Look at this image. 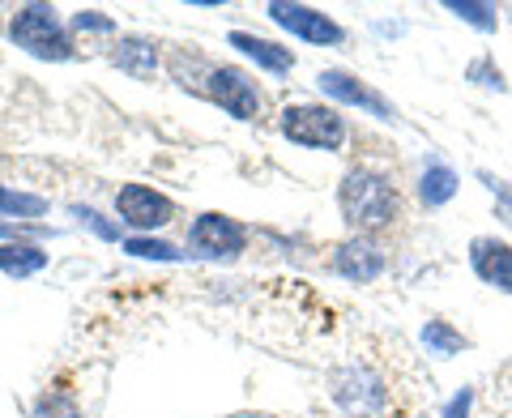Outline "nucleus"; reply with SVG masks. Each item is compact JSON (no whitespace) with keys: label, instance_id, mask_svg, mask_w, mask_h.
Segmentation results:
<instances>
[{"label":"nucleus","instance_id":"obj_28","mask_svg":"<svg viewBox=\"0 0 512 418\" xmlns=\"http://www.w3.org/2000/svg\"><path fill=\"white\" fill-rule=\"evenodd\" d=\"M410 418H431V414H410Z\"/></svg>","mask_w":512,"mask_h":418},{"label":"nucleus","instance_id":"obj_17","mask_svg":"<svg viewBox=\"0 0 512 418\" xmlns=\"http://www.w3.org/2000/svg\"><path fill=\"white\" fill-rule=\"evenodd\" d=\"M444 9L457 22L474 26L478 35H495L500 30V5H491V0H444Z\"/></svg>","mask_w":512,"mask_h":418},{"label":"nucleus","instance_id":"obj_10","mask_svg":"<svg viewBox=\"0 0 512 418\" xmlns=\"http://www.w3.org/2000/svg\"><path fill=\"white\" fill-rule=\"evenodd\" d=\"M116 218L133 231H158V227H167V222H175V201L150 184H120L116 188Z\"/></svg>","mask_w":512,"mask_h":418},{"label":"nucleus","instance_id":"obj_20","mask_svg":"<svg viewBox=\"0 0 512 418\" xmlns=\"http://www.w3.org/2000/svg\"><path fill=\"white\" fill-rule=\"evenodd\" d=\"M466 82H470V86H478V90L508 94V77H504V69H500V64H495V56H491V52L474 56V60L466 64Z\"/></svg>","mask_w":512,"mask_h":418},{"label":"nucleus","instance_id":"obj_26","mask_svg":"<svg viewBox=\"0 0 512 418\" xmlns=\"http://www.w3.org/2000/svg\"><path fill=\"white\" fill-rule=\"evenodd\" d=\"M376 30H380V35H406V22H376Z\"/></svg>","mask_w":512,"mask_h":418},{"label":"nucleus","instance_id":"obj_7","mask_svg":"<svg viewBox=\"0 0 512 418\" xmlns=\"http://www.w3.org/2000/svg\"><path fill=\"white\" fill-rule=\"evenodd\" d=\"M205 94L235 120H261L265 111V90L239 64H210L205 69Z\"/></svg>","mask_w":512,"mask_h":418},{"label":"nucleus","instance_id":"obj_12","mask_svg":"<svg viewBox=\"0 0 512 418\" xmlns=\"http://www.w3.org/2000/svg\"><path fill=\"white\" fill-rule=\"evenodd\" d=\"M414 192H419L423 209H444L461 192V175L444 154H427L419 167V180H414Z\"/></svg>","mask_w":512,"mask_h":418},{"label":"nucleus","instance_id":"obj_8","mask_svg":"<svg viewBox=\"0 0 512 418\" xmlns=\"http://www.w3.org/2000/svg\"><path fill=\"white\" fill-rule=\"evenodd\" d=\"M269 22L282 26L291 39L299 43H312V47H342L350 35L342 22H333L325 9L316 5H286V0H274V5H265Z\"/></svg>","mask_w":512,"mask_h":418},{"label":"nucleus","instance_id":"obj_22","mask_svg":"<svg viewBox=\"0 0 512 418\" xmlns=\"http://www.w3.org/2000/svg\"><path fill=\"white\" fill-rule=\"evenodd\" d=\"M478 180H483V188L495 197V209H500V218H504V227L512 231V184L508 180H500V175H491V171H483L478 167Z\"/></svg>","mask_w":512,"mask_h":418},{"label":"nucleus","instance_id":"obj_9","mask_svg":"<svg viewBox=\"0 0 512 418\" xmlns=\"http://www.w3.org/2000/svg\"><path fill=\"white\" fill-rule=\"evenodd\" d=\"M329 269L355 286H372L389 273V252L372 235H346L329 256Z\"/></svg>","mask_w":512,"mask_h":418},{"label":"nucleus","instance_id":"obj_15","mask_svg":"<svg viewBox=\"0 0 512 418\" xmlns=\"http://www.w3.org/2000/svg\"><path fill=\"white\" fill-rule=\"evenodd\" d=\"M419 342L431 359H457L461 350H470V337L461 333L457 325H448L444 316H431L423 320V329H419Z\"/></svg>","mask_w":512,"mask_h":418},{"label":"nucleus","instance_id":"obj_18","mask_svg":"<svg viewBox=\"0 0 512 418\" xmlns=\"http://www.w3.org/2000/svg\"><path fill=\"white\" fill-rule=\"evenodd\" d=\"M124 252L137 256V261H163V265L184 261L180 248L167 244V239H154V235H128V239H124Z\"/></svg>","mask_w":512,"mask_h":418},{"label":"nucleus","instance_id":"obj_2","mask_svg":"<svg viewBox=\"0 0 512 418\" xmlns=\"http://www.w3.org/2000/svg\"><path fill=\"white\" fill-rule=\"evenodd\" d=\"M278 133L303 150L338 154L350 141V124L333 103H286L278 116Z\"/></svg>","mask_w":512,"mask_h":418},{"label":"nucleus","instance_id":"obj_5","mask_svg":"<svg viewBox=\"0 0 512 418\" xmlns=\"http://www.w3.org/2000/svg\"><path fill=\"white\" fill-rule=\"evenodd\" d=\"M329 397L338 401L346 414L376 418V414H384V406H389V384H384V376L376 367L346 363V367H333L329 372Z\"/></svg>","mask_w":512,"mask_h":418},{"label":"nucleus","instance_id":"obj_21","mask_svg":"<svg viewBox=\"0 0 512 418\" xmlns=\"http://www.w3.org/2000/svg\"><path fill=\"white\" fill-rule=\"evenodd\" d=\"M30 418H82V410H77V401L69 393H43Z\"/></svg>","mask_w":512,"mask_h":418},{"label":"nucleus","instance_id":"obj_19","mask_svg":"<svg viewBox=\"0 0 512 418\" xmlns=\"http://www.w3.org/2000/svg\"><path fill=\"white\" fill-rule=\"evenodd\" d=\"M47 197L39 192H18V188H0V214L5 218H43L47 214Z\"/></svg>","mask_w":512,"mask_h":418},{"label":"nucleus","instance_id":"obj_25","mask_svg":"<svg viewBox=\"0 0 512 418\" xmlns=\"http://www.w3.org/2000/svg\"><path fill=\"white\" fill-rule=\"evenodd\" d=\"M73 30H86V35H111L116 22H111L107 13H99V9H82V13H73Z\"/></svg>","mask_w":512,"mask_h":418},{"label":"nucleus","instance_id":"obj_27","mask_svg":"<svg viewBox=\"0 0 512 418\" xmlns=\"http://www.w3.org/2000/svg\"><path fill=\"white\" fill-rule=\"evenodd\" d=\"M508 389H512V363H508Z\"/></svg>","mask_w":512,"mask_h":418},{"label":"nucleus","instance_id":"obj_6","mask_svg":"<svg viewBox=\"0 0 512 418\" xmlns=\"http://www.w3.org/2000/svg\"><path fill=\"white\" fill-rule=\"evenodd\" d=\"M316 90L325 94L333 107H359L363 116H372L380 124H402V111H397V103L384 99L372 82H363V77L350 73V69H320L316 73Z\"/></svg>","mask_w":512,"mask_h":418},{"label":"nucleus","instance_id":"obj_11","mask_svg":"<svg viewBox=\"0 0 512 418\" xmlns=\"http://www.w3.org/2000/svg\"><path fill=\"white\" fill-rule=\"evenodd\" d=\"M466 261L470 273L483 286L500 295H512V239L504 235H474L470 248H466Z\"/></svg>","mask_w":512,"mask_h":418},{"label":"nucleus","instance_id":"obj_23","mask_svg":"<svg viewBox=\"0 0 512 418\" xmlns=\"http://www.w3.org/2000/svg\"><path fill=\"white\" fill-rule=\"evenodd\" d=\"M73 214L82 218V227H90L99 239H120V227H116V222H107V218L99 214V209H90V205H73Z\"/></svg>","mask_w":512,"mask_h":418},{"label":"nucleus","instance_id":"obj_3","mask_svg":"<svg viewBox=\"0 0 512 418\" xmlns=\"http://www.w3.org/2000/svg\"><path fill=\"white\" fill-rule=\"evenodd\" d=\"M9 35L26 56H35V60H47V64L73 60V35H69V26L60 22V13L52 5H22L9 18Z\"/></svg>","mask_w":512,"mask_h":418},{"label":"nucleus","instance_id":"obj_16","mask_svg":"<svg viewBox=\"0 0 512 418\" xmlns=\"http://www.w3.org/2000/svg\"><path fill=\"white\" fill-rule=\"evenodd\" d=\"M47 261H52V256H47L39 244H0V273H9V278H35V273H43L47 269Z\"/></svg>","mask_w":512,"mask_h":418},{"label":"nucleus","instance_id":"obj_1","mask_svg":"<svg viewBox=\"0 0 512 418\" xmlns=\"http://www.w3.org/2000/svg\"><path fill=\"white\" fill-rule=\"evenodd\" d=\"M338 209H342V222L350 235L376 239L380 231L397 227V218H402V192H397L389 171L359 163V167H346V175H342Z\"/></svg>","mask_w":512,"mask_h":418},{"label":"nucleus","instance_id":"obj_14","mask_svg":"<svg viewBox=\"0 0 512 418\" xmlns=\"http://www.w3.org/2000/svg\"><path fill=\"white\" fill-rule=\"evenodd\" d=\"M111 60H116L128 77H137V82H150V77L158 73V43L154 39H141V35H124L116 43V56H111Z\"/></svg>","mask_w":512,"mask_h":418},{"label":"nucleus","instance_id":"obj_4","mask_svg":"<svg viewBox=\"0 0 512 418\" xmlns=\"http://www.w3.org/2000/svg\"><path fill=\"white\" fill-rule=\"evenodd\" d=\"M248 252V227L231 214H197L188 227V256L197 261H214V265H231Z\"/></svg>","mask_w":512,"mask_h":418},{"label":"nucleus","instance_id":"obj_24","mask_svg":"<svg viewBox=\"0 0 512 418\" xmlns=\"http://www.w3.org/2000/svg\"><path fill=\"white\" fill-rule=\"evenodd\" d=\"M474 384H461V389L444 401V410H440V418H474Z\"/></svg>","mask_w":512,"mask_h":418},{"label":"nucleus","instance_id":"obj_13","mask_svg":"<svg viewBox=\"0 0 512 418\" xmlns=\"http://www.w3.org/2000/svg\"><path fill=\"white\" fill-rule=\"evenodd\" d=\"M227 43L244 60H252L256 69H265V73H274V77H286V73L295 69V52H291V47H282L278 39H261V35H252V30H231Z\"/></svg>","mask_w":512,"mask_h":418}]
</instances>
